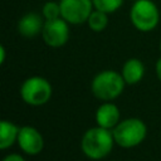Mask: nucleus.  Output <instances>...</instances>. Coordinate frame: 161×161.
Instances as JSON below:
<instances>
[{"instance_id": "obj_3", "label": "nucleus", "mask_w": 161, "mask_h": 161, "mask_svg": "<svg viewBox=\"0 0 161 161\" xmlns=\"http://www.w3.org/2000/svg\"><path fill=\"white\" fill-rule=\"evenodd\" d=\"M113 138L114 142L123 147V148H131L138 146L147 135V127L145 122L140 118L131 117L122 119L113 130Z\"/></svg>"}, {"instance_id": "obj_8", "label": "nucleus", "mask_w": 161, "mask_h": 161, "mask_svg": "<svg viewBox=\"0 0 161 161\" xmlns=\"http://www.w3.org/2000/svg\"><path fill=\"white\" fill-rule=\"evenodd\" d=\"M18 145L26 155H38L44 147L42 133L33 126H23L19 130Z\"/></svg>"}, {"instance_id": "obj_2", "label": "nucleus", "mask_w": 161, "mask_h": 161, "mask_svg": "<svg viewBox=\"0 0 161 161\" xmlns=\"http://www.w3.org/2000/svg\"><path fill=\"white\" fill-rule=\"evenodd\" d=\"M125 86L126 82L119 72L106 69L93 77L91 82V91L97 99L112 102L122 94Z\"/></svg>"}, {"instance_id": "obj_18", "label": "nucleus", "mask_w": 161, "mask_h": 161, "mask_svg": "<svg viewBox=\"0 0 161 161\" xmlns=\"http://www.w3.org/2000/svg\"><path fill=\"white\" fill-rule=\"evenodd\" d=\"M0 53H1V63H4L5 62V48H4V45H1L0 47Z\"/></svg>"}, {"instance_id": "obj_11", "label": "nucleus", "mask_w": 161, "mask_h": 161, "mask_svg": "<svg viewBox=\"0 0 161 161\" xmlns=\"http://www.w3.org/2000/svg\"><path fill=\"white\" fill-rule=\"evenodd\" d=\"M121 74L126 84H130V86L137 84L142 80L145 75V64L138 58H130L123 63Z\"/></svg>"}, {"instance_id": "obj_14", "label": "nucleus", "mask_w": 161, "mask_h": 161, "mask_svg": "<svg viewBox=\"0 0 161 161\" xmlns=\"http://www.w3.org/2000/svg\"><path fill=\"white\" fill-rule=\"evenodd\" d=\"M92 3H93V6L96 10H101L107 14H112L122 6L123 0H92Z\"/></svg>"}, {"instance_id": "obj_19", "label": "nucleus", "mask_w": 161, "mask_h": 161, "mask_svg": "<svg viewBox=\"0 0 161 161\" xmlns=\"http://www.w3.org/2000/svg\"><path fill=\"white\" fill-rule=\"evenodd\" d=\"M158 48H160V52H161V40H160V45H158Z\"/></svg>"}, {"instance_id": "obj_13", "label": "nucleus", "mask_w": 161, "mask_h": 161, "mask_svg": "<svg viewBox=\"0 0 161 161\" xmlns=\"http://www.w3.org/2000/svg\"><path fill=\"white\" fill-rule=\"evenodd\" d=\"M87 24L89 29L94 33H101L103 31L107 25H108V14L101 10H93L87 20Z\"/></svg>"}, {"instance_id": "obj_7", "label": "nucleus", "mask_w": 161, "mask_h": 161, "mask_svg": "<svg viewBox=\"0 0 161 161\" xmlns=\"http://www.w3.org/2000/svg\"><path fill=\"white\" fill-rule=\"evenodd\" d=\"M69 24L63 18L45 20L42 30V38L44 43L50 48L63 47L69 39Z\"/></svg>"}, {"instance_id": "obj_17", "label": "nucleus", "mask_w": 161, "mask_h": 161, "mask_svg": "<svg viewBox=\"0 0 161 161\" xmlns=\"http://www.w3.org/2000/svg\"><path fill=\"white\" fill-rule=\"evenodd\" d=\"M155 72H156L157 79H158L160 83H161V57L157 59V62H156V64H155Z\"/></svg>"}, {"instance_id": "obj_1", "label": "nucleus", "mask_w": 161, "mask_h": 161, "mask_svg": "<svg viewBox=\"0 0 161 161\" xmlns=\"http://www.w3.org/2000/svg\"><path fill=\"white\" fill-rule=\"evenodd\" d=\"M113 143L116 142L112 131L96 126L84 132L80 141V148L88 158L101 160L109 155Z\"/></svg>"}, {"instance_id": "obj_6", "label": "nucleus", "mask_w": 161, "mask_h": 161, "mask_svg": "<svg viewBox=\"0 0 161 161\" xmlns=\"http://www.w3.org/2000/svg\"><path fill=\"white\" fill-rule=\"evenodd\" d=\"M60 16L70 25L87 23L94 10L92 0H59Z\"/></svg>"}, {"instance_id": "obj_15", "label": "nucleus", "mask_w": 161, "mask_h": 161, "mask_svg": "<svg viewBox=\"0 0 161 161\" xmlns=\"http://www.w3.org/2000/svg\"><path fill=\"white\" fill-rule=\"evenodd\" d=\"M42 15L44 20H54L60 16V5L55 1H48L42 8Z\"/></svg>"}, {"instance_id": "obj_10", "label": "nucleus", "mask_w": 161, "mask_h": 161, "mask_svg": "<svg viewBox=\"0 0 161 161\" xmlns=\"http://www.w3.org/2000/svg\"><path fill=\"white\" fill-rule=\"evenodd\" d=\"M121 122L119 108L112 102H103L96 111V123L99 127L113 130Z\"/></svg>"}, {"instance_id": "obj_5", "label": "nucleus", "mask_w": 161, "mask_h": 161, "mask_svg": "<svg viewBox=\"0 0 161 161\" xmlns=\"http://www.w3.org/2000/svg\"><path fill=\"white\" fill-rule=\"evenodd\" d=\"M130 20L138 31H152L160 21L158 8L152 0H136L130 10Z\"/></svg>"}, {"instance_id": "obj_9", "label": "nucleus", "mask_w": 161, "mask_h": 161, "mask_svg": "<svg viewBox=\"0 0 161 161\" xmlns=\"http://www.w3.org/2000/svg\"><path fill=\"white\" fill-rule=\"evenodd\" d=\"M44 23H45V20H44L43 15L30 11V13L24 14L18 20L16 30L24 38H34V36L42 34Z\"/></svg>"}, {"instance_id": "obj_12", "label": "nucleus", "mask_w": 161, "mask_h": 161, "mask_svg": "<svg viewBox=\"0 0 161 161\" xmlns=\"http://www.w3.org/2000/svg\"><path fill=\"white\" fill-rule=\"evenodd\" d=\"M20 127H18L11 121L3 119L0 122V148L6 150L14 145L15 141H18Z\"/></svg>"}, {"instance_id": "obj_4", "label": "nucleus", "mask_w": 161, "mask_h": 161, "mask_svg": "<svg viewBox=\"0 0 161 161\" xmlns=\"http://www.w3.org/2000/svg\"><path fill=\"white\" fill-rule=\"evenodd\" d=\"M20 97L29 106H43L48 103L53 94L50 82L40 75L26 78L20 86Z\"/></svg>"}, {"instance_id": "obj_16", "label": "nucleus", "mask_w": 161, "mask_h": 161, "mask_svg": "<svg viewBox=\"0 0 161 161\" xmlns=\"http://www.w3.org/2000/svg\"><path fill=\"white\" fill-rule=\"evenodd\" d=\"M3 161H25V158L18 153H11V155H8Z\"/></svg>"}]
</instances>
